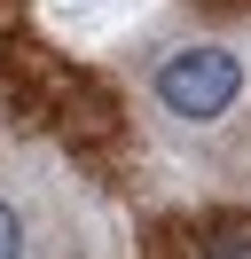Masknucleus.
Instances as JSON below:
<instances>
[{
  "label": "nucleus",
  "mask_w": 251,
  "mask_h": 259,
  "mask_svg": "<svg viewBox=\"0 0 251 259\" xmlns=\"http://www.w3.org/2000/svg\"><path fill=\"white\" fill-rule=\"evenodd\" d=\"M149 102L173 142L220 165H251V48L243 39H165L149 55Z\"/></svg>",
  "instance_id": "f257e3e1"
},
{
  "label": "nucleus",
  "mask_w": 251,
  "mask_h": 259,
  "mask_svg": "<svg viewBox=\"0 0 251 259\" xmlns=\"http://www.w3.org/2000/svg\"><path fill=\"white\" fill-rule=\"evenodd\" d=\"M0 259H55V228L24 189L0 181Z\"/></svg>",
  "instance_id": "f03ea898"
}]
</instances>
